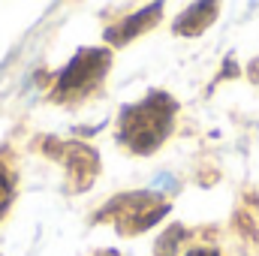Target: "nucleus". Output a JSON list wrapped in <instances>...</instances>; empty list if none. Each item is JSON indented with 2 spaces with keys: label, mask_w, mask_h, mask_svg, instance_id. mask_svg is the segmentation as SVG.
Returning a JSON list of instances; mask_svg holds the SVG:
<instances>
[{
  "label": "nucleus",
  "mask_w": 259,
  "mask_h": 256,
  "mask_svg": "<svg viewBox=\"0 0 259 256\" xmlns=\"http://www.w3.org/2000/svg\"><path fill=\"white\" fill-rule=\"evenodd\" d=\"M172 100L163 97V94H154L148 97L142 106L127 109L124 112V121H121V136L124 142L133 145V151H151L163 142L169 121H172Z\"/></svg>",
  "instance_id": "f257e3e1"
},
{
  "label": "nucleus",
  "mask_w": 259,
  "mask_h": 256,
  "mask_svg": "<svg viewBox=\"0 0 259 256\" xmlns=\"http://www.w3.org/2000/svg\"><path fill=\"white\" fill-rule=\"evenodd\" d=\"M106 61H109V55H103V52H81L61 75V84H58L61 94H78V91L94 88V81L106 72Z\"/></svg>",
  "instance_id": "f03ea898"
},
{
  "label": "nucleus",
  "mask_w": 259,
  "mask_h": 256,
  "mask_svg": "<svg viewBox=\"0 0 259 256\" xmlns=\"http://www.w3.org/2000/svg\"><path fill=\"white\" fill-rule=\"evenodd\" d=\"M9 196H12L9 181H6V178H3V172H0V214H3V208H6V202H9Z\"/></svg>",
  "instance_id": "7ed1b4c3"
},
{
  "label": "nucleus",
  "mask_w": 259,
  "mask_h": 256,
  "mask_svg": "<svg viewBox=\"0 0 259 256\" xmlns=\"http://www.w3.org/2000/svg\"><path fill=\"white\" fill-rule=\"evenodd\" d=\"M190 256H214V253H202V250H196V253H190Z\"/></svg>",
  "instance_id": "20e7f679"
}]
</instances>
